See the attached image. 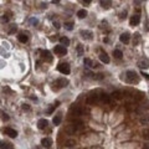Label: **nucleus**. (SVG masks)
<instances>
[{"instance_id":"1","label":"nucleus","mask_w":149,"mask_h":149,"mask_svg":"<svg viewBox=\"0 0 149 149\" xmlns=\"http://www.w3.org/2000/svg\"><path fill=\"white\" fill-rule=\"evenodd\" d=\"M126 80H127V82H129V83H134V82H138V81H139V77H138V74L136 73L134 71H127Z\"/></svg>"},{"instance_id":"2","label":"nucleus","mask_w":149,"mask_h":149,"mask_svg":"<svg viewBox=\"0 0 149 149\" xmlns=\"http://www.w3.org/2000/svg\"><path fill=\"white\" fill-rule=\"evenodd\" d=\"M57 70L63 74H69L70 72H71V69H70L69 63H60L57 66Z\"/></svg>"},{"instance_id":"3","label":"nucleus","mask_w":149,"mask_h":149,"mask_svg":"<svg viewBox=\"0 0 149 149\" xmlns=\"http://www.w3.org/2000/svg\"><path fill=\"white\" fill-rule=\"evenodd\" d=\"M53 51H55V53H57V55H60V56H62V55H66V53H67V49H66V46L65 45L61 44V45L55 46Z\"/></svg>"},{"instance_id":"4","label":"nucleus","mask_w":149,"mask_h":149,"mask_svg":"<svg viewBox=\"0 0 149 149\" xmlns=\"http://www.w3.org/2000/svg\"><path fill=\"white\" fill-rule=\"evenodd\" d=\"M70 113L71 116H74V117H78V116L82 114V108L78 107V106H72L71 109H70Z\"/></svg>"},{"instance_id":"5","label":"nucleus","mask_w":149,"mask_h":149,"mask_svg":"<svg viewBox=\"0 0 149 149\" xmlns=\"http://www.w3.org/2000/svg\"><path fill=\"white\" fill-rule=\"evenodd\" d=\"M55 85L58 87V88H62V87H66L69 85V80H66V78H57L56 82H55Z\"/></svg>"},{"instance_id":"6","label":"nucleus","mask_w":149,"mask_h":149,"mask_svg":"<svg viewBox=\"0 0 149 149\" xmlns=\"http://www.w3.org/2000/svg\"><path fill=\"white\" fill-rule=\"evenodd\" d=\"M5 134H8L10 138H16L17 137V132L15 129L10 128V127H6L5 128Z\"/></svg>"},{"instance_id":"7","label":"nucleus","mask_w":149,"mask_h":149,"mask_svg":"<svg viewBox=\"0 0 149 149\" xmlns=\"http://www.w3.org/2000/svg\"><path fill=\"white\" fill-rule=\"evenodd\" d=\"M81 36L83 37V39H86V40H92V32L91 31H88V30H81Z\"/></svg>"},{"instance_id":"8","label":"nucleus","mask_w":149,"mask_h":149,"mask_svg":"<svg viewBox=\"0 0 149 149\" xmlns=\"http://www.w3.org/2000/svg\"><path fill=\"white\" fill-rule=\"evenodd\" d=\"M139 21H140V16H139V14H136V15H133L132 17H131V25L132 26H137L138 24H139Z\"/></svg>"},{"instance_id":"9","label":"nucleus","mask_w":149,"mask_h":149,"mask_svg":"<svg viewBox=\"0 0 149 149\" xmlns=\"http://www.w3.org/2000/svg\"><path fill=\"white\" fill-rule=\"evenodd\" d=\"M129 39H131V36H129L128 32H123V34H120V36H119L120 42H123V44H128V42H129Z\"/></svg>"},{"instance_id":"10","label":"nucleus","mask_w":149,"mask_h":149,"mask_svg":"<svg viewBox=\"0 0 149 149\" xmlns=\"http://www.w3.org/2000/svg\"><path fill=\"white\" fill-rule=\"evenodd\" d=\"M61 120H62V116H61V113H58V114H56L53 117L52 122H53L55 126H60V124H61Z\"/></svg>"},{"instance_id":"11","label":"nucleus","mask_w":149,"mask_h":149,"mask_svg":"<svg viewBox=\"0 0 149 149\" xmlns=\"http://www.w3.org/2000/svg\"><path fill=\"white\" fill-rule=\"evenodd\" d=\"M99 60L102 61V62H104V63H108L109 62V57H108V55L106 53V52H101L99 53Z\"/></svg>"},{"instance_id":"12","label":"nucleus","mask_w":149,"mask_h":149,"mask_svg":"<svg viewBox=\"0 0 149 149\" xmlns=\"http://www.w3.org/2000/svg\"><path fill=\"white\" fill-rule=\"evenodd\" d=\"M99 3H101V6H102L103 9H109L111 5H112V1H111V0H101Z\"/></svg>"},{"instance_id":"13","label":"nucleus","mask_w":149,"mask_h":149,"mask_svg":"<svg viewBox=\"0 0 149 149\" xmlns=\"http://www.w3.org/2000/svg\"><path fill=\"white\" fill-rule=\"evenodd\" d=\"M47 124H49V122L46 119H40L39 122H37V127H39V129H45L46 127H47Z\"/></svg>"},{"instance_id":"14","label":"nucleus","mask_w":149,"mask_h":149,"mask_svg":"<svg viewBox=\"0 0 149 149\" xmlns=\"http://www.w3.org/2000/svg\"><path fill=\"white\" fill-rule=\"evenodd\" d=\"M41 144H42L44 147H46V148H50L51 144H52V140L50 138H44V139L41 140Z\"/></svg>"},{"instance_id":"15","label":"nucleus","mask_w":149,"mask_h":149,"mask_svg":"<svg viewBox=\"0 0 149 149\" xmlns=\"http://www.w3.org/2000/svg\"><path fill=\"white\" fill-rule=\"evenodd\" d=\"M138 66H139L142 70H145V69H148L149 67V62L147 61V60H142V61L138 62Z\"/></svg>"},{"instance_id":"16","label":"nucleus","mask_w":149,"mask_h":149,"mask_svg":"<svg viewBox=\"0 0 149 149\" xmlns=\"http://www.w3.org/2000/svg\"><path fill=\"white\" fill-rule=\"evenodd\" d=\"M72 124H73V127H74V129H76V131H81V129L83 128V123L80 122V120H74Z\"/></svg>"},{"instance_id":"17","label":"nucleus","mask_w":149,"mask_h":149,"mask_svg":"<svg viewBox=\"0 0 149 149\" xmlns=\"http://www.w3.org/2000/svg\"><path fill=\"white\" fill-rule=\"evenodd\" d=\"M97 99H98V94H96V93H91L90 97H88V99H87V102H88V103H93V102H96Z\"/></svg>"},{"instance_id":"18","label":"nucleus","mask_w":149,"mask_h":149,"mask_svg":"<svg viewBox=\"0 0 149 149\" xmlns=\"http://www.w3.org/2000/svg\"><path fill=\"white\" fill-rule=\"evenodd\" d=\"M83 63H86L87 66H90V67H92V69H93V67H97V66H98L96 62H92L90 58H85V60H83Z\"/></svg>"},{"instance_id":"19","label":"nucleus","mask_w":149,"mask_h":149,"mask_svg":"<svg viewBox=\"0 0 149 149\" xmlns=\"http://www.w3.org/2000/svg\"><path fill=\"white\" fill-rule=\"evenodd\" d=\"M17 39H19V41H20V42H23V44L28 42V36H26L25 34H20L19 36H17Z\"/></svg>"},{"instance_id":"20","label":"nucleus","mask_w":149,"mask_h":149,"mask_svg":"<svg viewBox=\"0 0 149 149\" xmlns=\"http://www.w3.org/2000/svg\"><path fill=\"white\" fill-rule=\"evenodd\" d=\"M139 40H140V35L138 34V32H136L134 34V37H133V45L136 46L139 44Z\"/></svg>"},{"instance_id":"21","label":"nucleus","mask_w":149,"mask_h":149,"mask_svg":"<svg viewBox=\"0 0 149 149\" xmlns=\"http://www.w3.org/2000/svg\"><path fill=\"white\" fill-rule=\"evenodd\" d=\"M77 16L80 17V19H85V17L87 16V11L86 10H78V12H77Z\"/></svg>"},{"instance_id":"22","label":"nucleus","mask_w":149,"mask_h":149,"mask_svg":"<svg viewBox=\"0 0 149 149\" xmlns=\"http://www.w3.org/2000/svg\"><path fill=\"white\" fill-rule=\"evenodd\" d=\"M140 123H142V124H148L149 123V114H144V117H140Z\"/></svg>"},{"instance_id":"23","label":"nucleus","mask_w":149,"mask_h":149,"mask_svg":"<svg viewBox=\"0 0 149 149\" xmlns=\"http://www.w3.org/2000/svg\"><path fill=\"white\" fill-rule=\"evenodd\" d=\"M0 148L11 149V148H12V145H11V143H8V142H0Z\"/></svg>"},{"instance_id":"24","label":"nucleus","mask_w":149,"mask_h":149,"mask_svg":"<svg viewBox=\"0 0 149 149\" xmlns=\"http://www.w3.org/2000/svg\"><path fill=\"white\" fill-rule=\"evenodd\" d=\"M60 42H61L62 45H65V46L70 45V40H69V37H66V36H62V37L60 39Z\"/></svg>"},{"instance_id":"25","label":"nucleus","mask_w":149,"mask_h":149,"mask_svg":"<svg viewBox=\"0 0 149 149\" xmlns=\"http://www.w3.org/2000/svg\"><path fill=\"white\" fill-rule=\"evenodd\" d=\"M113 55H114L116 58H122L123 57V52L120 51V50H114V51H113Z\"/></svg>"},{"instance_id":"26","label":"nucleus","mask_w":149,"mask_h":149,"mask_svg":"<svg viewBox=\"0 0 149 149\" xmlns=\"http://www.w3.org/2000/svg\"><path fill=\"white\" fill-rule=\"evenodd\" d=\"M74 145H76V142H74V140H67L66 144H65V147H67V148H73Z\"/></svg>"},{"instance_id":"27","label":"nucleus","mask_w":149,"mask_h":149,"mask_svg":"<svg viewBox=\"0 0 149 149\" xmlns=\"http://www.w3.org/2000/svg\"><path fill=\"white\" fill-rule=\"evenodd\" d=\"M101 101H103V102H106V103H108L109 102V96L108 94H106V93L101 94Z\"/></svg>"},{"instance_id":"28","label":"nucleus","mask_w":149,"mask_h":149,"mask_svg":"<svg viewBox=\"0 0 149 149\" xmlns=\"http://www.w3.org/2000/svg\"><path fill=\"white\" fill-rule=\"evenodd\" d=\"M42 56H44L45 58H47L49 61H51V60H52L51 55H50V52H49V51H42Z\"/></svg>"},{"instance_id":"29","label":"nucleus","mask_w":149,"mask_h":149,"mask_svg":"<svg viewBox=\"0 0 149 149\" xmlns=\"http://www.w3.org/2000/svg\"><path fill=\"white\" fill-rule=\"evenodd\" d=\"M58 104H60V103H58V102H55V104H52L51 107H50V109H49V111H47V113H49V114H51L52 112H53V109L56 108V107H57Z\"/></svg>"},{"instance_id":"30","label":"nucleus","mask_w":149,"mask_h":149,"mask_svg":"<svg viewBox=\"0 0 149 149\" xmlns=\"http://www.w3.org/2000/svg\"><path fill=\"white\" fill-rule=\"evenodd\" d=\"M65 29H67L69 31H71V30L73 29V24L72 23H65Z\"/></svg>"},{"instance_id":"31","label":"nucleus","mask_w":149,"mask_h":149,"mask_svg":"<svg viewBox=\"0 0 149 149\" xmlns=\"http://www.w3.org/2000/svg\"><path fill=\"white\" fill-rule=\"evenodd\" d=\"M77 52H78V56H82L83 55V46L77 45Z\"/></svg>"},{"instance_id":"32","label":"nucleus","mask_w":149,"mask_h":149,"mask_svg":"<svg viewBox=\"0 0 149 149\" xmlns=\"http://www.w3.org/2000/svg\"><path fill=\"white\" fill-rule=\"evenodd\" d=\"M30 24H31L32 26H36V25L39 24V20H37L36 17H31V19H30Z\"/></svg>"},{"instance_id":"33","label":"nucleus","mask_w":149,"mask_h":149,"mask_svg":"<svg viewBox=\"0 0 149 149\" xmlns=\"http://www.w3.org/2000/svg\"><path fill=\"white\" fill-rule=\"evenodd\" d=\"M143 138L147 139V140H149V129H144L143 131Z\"/></svg>"},{"instance_id":"34","label":"nucleus","mask_w":149,"mask_h":149,"mask_svg":"<svg viewBox=\"0 0 149 149\" xmlns=\"http://www.w3.org/2000/svg\"><path fill=\"white\" fill-rule=\"evenodd\" d=\"M16 30H17V26L15 25V24H12L11 26H10V31H9V32H10V34H12V32H15Z\"/></svg>"},{"instance_id":"35","label":"nucleus","mask_w":149,"mask_h":149,"mask_svg":"<svg viewBox=\"0 0 149 149\" xmlns=\"http://www.w3.org/2000/svg\"><path fill=\"white\" fill-rule=\"evenodd\" d=\"M23 109H24V111H30L31 107H30L29 104H23Z\"/></svg>"},{"instance_id":"36","label":"nucleus","mask_w":149,"mask_h":149,"mask_svg":"<svg viewBox=\"0 0 149 149\" xmlns=\"http://www.w3.org/2000/svg\"><path fill=\"white\" fill-rule=\"evenodd\" d=\"M126 16H127V12L123 11V12H122V14L119 15V19H126Z\"/></svg>"},{"instance_id":"37","label":"nucleus","mask_w":149,"mask_h":149,"mask_svg":"<svg viewBox=\"0 0 149 149\" xmlns=\"http://www.w3.org/2000/svg\"><path fill=\"white\" fill-rule=\"evenodd\" d=\"M3 119H4V120H8V119H9V116H6L5 113H3Z\"/></svg>"},{"instance_id":"38","label":"nucleus","mask_w":149,"mask_h":149,"mask_svg":"<svg viewBox=\"0 0 149 149\" xmlns=\"http://www.w3.org/2000/svg\"><path fill=\"white\" fill-rule=\"evenodd\" d=\"M3 20H4V21H9V16H5V15H4V16H3Z\"/></svg>"},{"instance_id":"39","label":"nucleus","mask_w":149,"mask_h":149,"mask_svg":"<svg viewBox=\"0 0 149 149\" xmlns=\"http://www.w3.org/2000/svg\"><path fill=\"white\" fill-rule=\"evenodd\" d=\"M142 74H143V76L145 77V78H148V80H149V74H148V73H144V72H143Z\"/></svg>"},{"instance_id":"40","label":"nucleus","mask_w":149,"mask_h":149,"mask_svg":"<svg viewBox=\"0 0 149 149\" xmlns=\"http://www.w3.org/2000/svg\"><path fill=\"white\" fill-rule=\"evenodd\" d=\"M53 25L56 26V29H60V25H58V23H53Z\"/></svg>"},{"instance_id":"41","label":"nucleus","mask_w":149,"mask_h":149,"mask_svg":"<svg viewBox=\"0 0 149 149\" xmlns=\"http://www.w3.org/2000/svg\"><path fill=\"white\" fill-rule=\"evenodd\" d=\"M58 1H60V0H52V3H53V4H55V3H58Z\"/></svg>"},{"instance_id":"42","label":"nucleus","mask_w":149,"mask_h":149,"mask_svg":"<svg viewBox=\"0 0 149 149\" xmlns=\"http://www.w3.org/2000/svg\"><path fill=\"white\" fill-rule=\"evenodd\" d=\"M83 1H85V3H87V4H88V3H91V0H83Z\"/></svg>"},{"instance_id":"43","label":"nucleus","mask_w":149,"mask_h":149,"mask_svg":"<svg viewBox=\"0 0 149 149\" xmlns=\"http://www.w3.org/2000/svg\"><path fill=\"white\" fill-rule=\"evenodd\" d=\"M144 148H149V144H145V145H144Z\"/></svg>"},{"instance_id":"44","label":"nucleus","mask_w":149,"mask_h":149,"mask_svg":"<svg viewBox=\"0 0 149 149\" xmlns=\"http://www.w3.org/2000/svg\"><path fill=\"white\" fill-rule=\"evenodd\" d=\"M139 1H140V0H136V3H137V4H139Z\"/></svg>"}]
</instances>
